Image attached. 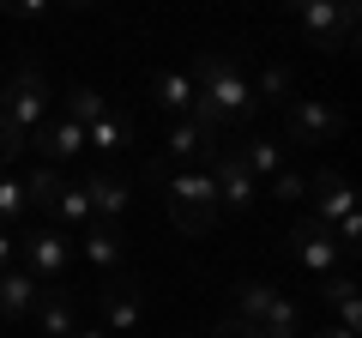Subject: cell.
Segmentation results:
<instances>
[{"label": "cell", "instance_id": "6da1fadb", "mask_svg": "<svg viewBox=\"0 0 362 338\" xmlns=\"http://www.w3.org/2000/svg\"><path fill=\"white\" fill-rule=\"evenodd\" d=\"M194 115L199 127L211 133V139H223L230 127H242L247 115H254V85H247V54L242 49H206L194 66Z\"/></svg>", "mask_w": 362, "mask_h": 338}, {"label": "cell", "instance_id": "7a4b0ae2", "mask_svg": "<svg viewBox=\"0 0 362 338\" xmlns=\"http://www.w3.org/2000/svg\"><path fill=\"white\" fill-rule=\"evenodd\" d=\"M151 182L163 187V206H169V223L181 235H206L218 223V187H211L206 169H169V163H151Z\"/></svg>", "mask_w": 362, "mask_h": 338}, {"label": "cell", "instance_id": "3957f363", "mask_svg": "<svg viewBox=\"0 0 362 338\" xmlns=\"http://www.w3.org/2000/svg\"><path fill=\"white\" fill-rule=\"evenodd\" d=\"M42 121H49V78H42L37 61H25L6 85H0V133H6L13 151H25Z\"/></svg>", "mask_w": 362, "mask_h": 338}, {"label": "cell", "instance_id": "277c9868", "mask_svg": "<svg viewBox=\"0 0 362 338\" xmlns=\"http://www.w3.org/2000/svg\"><path fill=\"white\" fill-rule=\"evenodd\" d=\"M284 133L296 145H326L344 133V109H332L326 97H284Z\"/></svg>", "mask_w": 362, "mask_h": 338}, {"label": "cell", "instance_id": "5b68a950", "mask_svg": "<svg viewBox=\"0 0 362 338\" xmlns=\"http://www.w3.org/2000/svg\"><path fill=\"white\" fill-rule=\"evenodd\" d=\"M296 18L314 49H350V37H356V6H338V0H308Z\"/></svg>", "mask_w": 362, "mask_h": 338}, {"label": "cell", "instance_id": "8992f818", "mask_svg": "<svg viewBox=\"0 0 362 338\" xmlns=\"http://www.w3.org/2000/svg\"><path fill=\"white\" fill-rule=\"evenodd\" d=\"M290 254H296L314 278H332L338 266H344V247H338V235L326 230L320 218H296V230H290Z\"/></svg>", "mask_w": 362, "mask_h": 338}, {"label": "cell", "instance_id": "52a82bcc", "mask_svg": "<svg viewBox=\"0 0 362 338\" xmlns=\"http://www.w3.org/2000/svg\"><path fill=\"white\" fill-rule=\"evenodd\" d=\"M206 175H211V187H218V206H230V211H247V206L259 199L254 175L242 169V157H235L230 145H218V151L206 157Z\"/></svg>", "mask_w": 362, "mask_h": 338}, {"label": "cell", "instance_id": "ba28073f", "mask_svg": "<svg viewBox=\"0 0 362 338\" xmlns=\"http://www.w3.org/2000/svg\"><path fill=\"white\" fill-rule=\"evenodd\" d=\"M18 260H25L30 278L61 284V278H66V260H73V242H66V230H37L30 242H18Z\"/></svg>", "mask_w": 362, "mask_h": 338}, {"label": "cell", "instance_id": "9c48e42d", "mask_svg": "<svg viewBox=\"0 0 362 338\" xmlns=\"http://www.w3.org/2000/svg\"><path fill=\"white\" fill-rule=\"evenodd\" d=\"M97 308H103V332H133V326L145 320V296L133 278H109L103 290H97Z\"/></svg>", "mask_w": 362, "mask_h": 338}, {"label": "cell", "instance_id": "30bf717a", "mask_svg": "<svg viewBox=\"0 0 362 338\" xmlns=\"http://www.w3.org/2000/svg\"><path fill=\"white\" fill-rule=\"evenodd\" d=\"M78 187L90 194V223H121V218H127L133 182H121V175H103V169H97V175H85Z\"/></svg>", "mask_w": 362, "mask_h": 338}, {"label": "cell", "instance_id": "8fae6325", "mask_svg": "<svg viewBox=\"0 0 362 338\" xmlns=\"http://www.w3.org/2000/svg\"><path fill=\"white\" fill-rule=\"evenodd\" d=\"M169 169H206V157L218 151L223 139H211L199 121H169Z\"/></svg>", "mask_w": 362, "mask_h": 338}, {"label": "cell", "instance_id": "7c38bea8", "mask_svg": "<svg viewBox=\"0 0 362 338\" xmlns=\"http://www.w3.org/2000/svg\"><path fill=\"white\" fill-rule=\"evenodd\" d=\"M30 145H37V163H66V157H85V127L54 115V121H42L30 133Z\"/></svg>", "mask_w": 362, "mask_h": 338}, {"label": "cell", "instance_id": "4fadbf2b", "mask_svg": "<svg viewBox=\"0 0 362 338\" xmlns=\"http://www.w3.org/2000/svg\"><path fill=\"white\" fill-rule=\"evenodd\" d=\"M194 73H181V66H163V73H157L151 78V103L157 109H163V115L169 121H187V115H194Z\"/></svg>", "mask_w": 362, "mask_h": 338}, {"label": "cell", "instance_id": "5bb4252c", "mask_svg": "<svg viewBox=\"0 0 362 338\" xmlns=\"http://www.w3.org/2000/svg\"><path fill=\"white\" fill-rule=\"evenodd\" d=\"M308 187H314V218H320L326 230H332L338 218H350V211H356V194H350V182L338 175V169H320Z\"/></svg>", "mask_w": 362, "mask_h": 338}, {"label": "cell", "instance_id": "9a60e30c", "mask_svg": "<svg viewBox=\"0 0 362 338\" xmlns=\"http://www.w3.org/2000/svg\"><path fill=\"white\" fill-rule=\"evenodd\" d=\"M30 320H37V338H66V332L78 326V302L66 296L61 284H49V290L37 296V314H30Z\"/></svg>", "mask_w": 362, "mask_h": 338}, {"label": "cell", "instance_id": "2e32d148", "mask_svg": "<svg viewBox=\"0 0 362 338\" xmlns=\"http://www.w3.org/2000/svg\"><path fill=\"white\" fill-rule=\"evenodd\" d=\"M37 278L25 272V266H6L0 272V320H30L37 314Z\"/></svg>", "mask_w": 362, "mask_h": 338}, {"label": "cell", "instance_id": "e0dca14e", "mask_svg": "<svg viewBox=\"0 0 362 338\" xmlns=\"http://www.w3.org/2000/svg\"><path fill=\"white\" fill-rule=\"evenodd\" d=\"M127 145H133V121L121 115L115 103H109L103 115L85 127V151H127Z\"/></svg>", "mask_w": 362, "mask_h": 338}, {"label": "cell", "instance_id": "ac0fdd59", "mask_svg": "<svg viewBox=\"0 0 362 338\" xmlns=\"http://www.w3.org/2000/svg\"><path fill=\"white\" fill-rule=\"evenodd\" d=\"M85 260L97 266L103 278L121 272V230H115V223H90V230H85Z\"/></svg>", "mask_w": 362, "mask_h": 338}, {"label": "cell", "instance_id": "d6986e66", "mask_svg": "<svg viewBox=\"0 0 362 338\" xmlns=\"http://www.w3.org/2000/svg\"><path fill=\"white\" fill-rule=\"evenodd\" d=\"M230 151L242 157V169L254 175V182H259V175L272 182V175L284 169V151H278V139H242V145H230Z\"/></svg>", "mask_w": 362, "mask_h": 338}, {"label": "cell", "instance_id": "ffe728a7", "mask_svg": "<svg viewBox=\"0 0 362 338\" xmlns=\"http://www.w3.org/2000/svg\"><path fill=\"white\" fill-rule=\"evenodd\" d=\"M320 296L338 308V326H350L356 332V320H362V302H356V278H344V272H332V278H320Z\"/></svg>", "mask_w": 362, "mask_h": 338}, {"label": "cell", "instance_id": "44dd1931", "mask_svg": "<svg viewBox=\"0 0 362 338\" xmlns=\"http://www.w3.org/2000/svg\"><path fill=\"white\" fill-rule=\"evenodd\" d=\"M61 103H66V109H61L66 121H78V127H90V121H97V115L109 109V97L97 91V85H73V91H66Z\"/></svg>", "mask_w": 362, "mask_h": 338}, {"label": "cell", "instance_id": "7402d4cb", "mask_svg": "<svg viewBox=\"0 0 362 338\" xmlns=\"http://www.w3.org/2000/svg\"><path fill=\"white\" fill-rule=\"evenodd\" d=\"M247 85H254V103H284L290 97V66L266 61L259 73H247Z\"/></svg>", "mask_w": 362, "mask_h": 338}, {"label": "cell", "instance_id": "603a6c76", "mask_svg": "<svg viewBox=\"0 0 362 338\" xmlns=\"http://www.w3.org/2000/svg\"><path fill=\"white\" fill-rule=\"evenodd\" d=\"M272 302H278V290H272V284H254V278L235 284V314H242V320H259V326H266Z\"/></svg>", "mask_w": 362, "mask_h": 338}, {"label": "cell", "instance_id": "cb8c5ba5", "mask_svg": "<svg viewBox=\"0 0 362 338\" xmlns=\"http://www.w3.org/2000/svg\"><path fill=\"white\" fill-rule=\"evenodd\" d=\"M61 169H54V163H37V169H30V175H25V206H54V194H61Z\"/></svg>", "mask_w": 362, "mask_h": 338}, {"label": "cell", "instance_id": "d4e9b609", "mask_svg": "<svg viewBox=\"0 0 362 338\" xmlns=\"http://www.w3.org/2000/svg\"><path fill=\"white\" fill-rule=\"evenodd\" d=\"M54 218H61V223H90V194H85V187H78V182H66L61 187V194H54Z\"/></svg>", "mask_w": 362, "mask_h": 338}, {"label": "cell", "instance_id": "484cf974", "mask_svg": "<svg viewBox=\"0 0 362 338\" xmlns=\"http://www.w3.org/2000/svg\"><path fill=\"white\" fill-rule=\"evenodd\" d=\"M25 182H18V175H13V169H0V223H18V218H25Z\"/></svg>", "mask_w": 362, "mask_h": 338}, {"label": "cell", "instance_id": "4316f807", "mask_svg": "<svg viewBox=\"0 0 362 338\" xmlns=\"http://www.w3.org/2000/svg\"><path fill=\"white\" fill-rule=\"evenodd\" d=\"M272 194H278V199H308V175H296V169H278V175H272Z\"/></svg>", "mask_w": 362, "mask_h": 338}, {"label": "cell", "instance_id": "83f0119b", "mask_svg": "<svg viewBox=\"0 0 362 338\" xmlns=\"http://www.w3.org/2000/svg\"><path fill=\"white\" fill-rule=\"evenodd\" d=\"M54 0H0V13H13V18H42Z\"/></svg>", "mask_w": 362, "mask_h": 338}, {"label": "cell", "instance_id": "f1b7e54d", "mask_svg": "<svg viewBox=\"0 0 362 338\" xmlns=\"http://www.w3.org/2000/svg\"><path fill=\"white\" fill-rule=\"evenodd\" d=\"M6 266H18V235L0 223V272H6Z\"/></svg>", "mask_w": 362, "mask_h": 338}, {"label": "cell", "instance_id": "f546056e", "mask_svg": "<svg viewBox=\"0 0 362 338\" xmlns=\"http://www.w3.org/2000/svg\"><path fill=\"white\" fill-rule=\"evenodd\" d=\"M66 338H109V332H103V326H73Z\"/></svg>", "mask_w": 362, "mask_h": 338}, {"label": "cell", "instance_id": "4dcf8cb0", "mask_svg": "<svg viewBox=\"0 0 362 338\" xmlns=\"http://www.w3.org/2000/svg\"><path fill=\"white\" fill-rule=\"evenodd\" d=\"M314 338H356V332H350V326H320Z\"/></svg>", "mask_w": 362, "mask_h": 338}, {"label": "cell", "instance_id": "1f68e13d", "mask_svg": "<svg viewBox=\"0 0 362 338\" xmlns=\"http://www.w3.org/2000/svg\"><path fill=\"white\" fill-rule=\"evenodd\" d=\"M13 157H18V151H13V145H6V133H0V169L13 163Z\"/></svg>", "mask_w": 362, "mask_h": 338}, {"label": "cell", "instance_id": "d6a6232c", "mask_svg": "<svg viewBox=\"0 0 362 338\" xmlns=\"http://www.w3.org/2000/svg\"><path fill=\"white\" fill-rule=\"evenodd\" d=\"M54 6H73V13H85V6H97V0H54Z\"/></svg>", "mask_w": 362, "mask_h": 338}, {"label": "cell", "instance_id": "836d02e7", "mask_svg": "<svg viewBox=\"0 0 362 338\" xmlns=\"http://www.w3.org/2000/svg\"><path fill=\"white\" fill-rule=\"evenodd\" d=\"M278 6H284V13H302V6H308V0H278Z\"/></svg>", "mask_w": 362, "mask_h": 338}, {"label": "cell", "instance_id": "e575fe53", "mask_svg": "<svg viewBox=\"0 0 362 338\" xmlns=\"http://www.w3.org/2000/svg\"><path fill=\"white\" fill-rule=\"evenodd\" d=\"M338 6H356V0H338Z\"/></svg>", "mask_w": 362, "mask_h": 338}, {"label": "cell", "instance_id": "d590c367", "mask_svg": "<svg viewBox=\"0 0 362 338\" xmlns=\"http://www.w3.org/2000/svg\"><path fill=\"white\" fill-rule=\"evenodd\" d=\"M211 338H218V332H211Z\"/></svg>", "mask_w": 362, "mask_h": 338}]
</instances>
